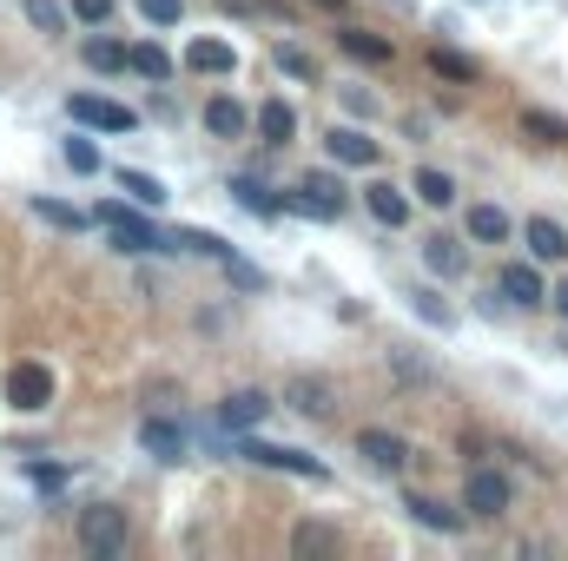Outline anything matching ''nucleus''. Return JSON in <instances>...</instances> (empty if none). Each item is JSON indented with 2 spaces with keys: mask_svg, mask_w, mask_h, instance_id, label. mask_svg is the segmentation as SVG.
I'll return each mask as SVG.
<instances>
[{
  "mask_svg": "<svg viewBox=\"0 0 568 561\" xmlns=\"http://www.w3.org/2000/svg\"><path fill=\"white\" fill-rule=\"evenodd\" d=\"M93 225H106L119 251H179V238H172V231H159L152 218H139V212H132L126 198H99Z\"/></svg>",
  "mask_w": 568,
  "mask_h": 561,
  "instance_id": "1",
  "label": "nucleus"
},
{
  "mask_svg": "<svg viewBox=\"0 0 568 561\" xmlns=\"http://www.w3.org/2000/svg\"><path fill=\"white\" fill-rule=\"evenodd\" d=\"M0 397H7V410L40 417V410L53 403V370L33 364V357H20V364H7V377H0Z\"/></svg>",
  "mask_w": 568,
  "mask_h": 561,
  "instance_id": "2",
  "label": "nucleus"
},
{
  "mask_svg": "<svg viewBox=\"0 0 568 561\" xmlns=\"http://www.w3.org/2000/svg\"><path fill=\"white\" fill-rule=\"evenodd\" d=\"M79 549L99 561H112L126 549V516L112 509V503H93V509H79Z\"/></svg>",
  "mask_w": 568,
  "mask_h": 561,
  "instance_id": "3",
  "label": "nucleus"
},
{
  "mask_svg": "<svg viewBox=\"0 0 568 561\" xmlns=\"http://www.w3.org/2000/svg\"><path fill=\"white\" fill-rule=\"evenodd\" d=\"M285 212H304V218H344V185L331 172H304L285 198Z\"/></svg>",
  "mask_w": 568,
  "mask_h": 561,
  "instance_id": "4",
  "label": "nucleus"
},
{
  "mask_svg": "<svg viewBox=\"0 0 568 561\" xmlns=\"http://www.w3.org/2000/svg\"><path fill=\"white\" fill-rule=\"evenodd\" d=\"M238 456H245V463H265V470H285V476H304V483H324V476H331L318 456L285 450V443H258V436H245V443H238Z\"/></svg>",
  "mask_w": 568,
  "mask_h": 561,
  "instance_id": "5",
  "label": "nucleus"
},
{
  "mask_svg": "<svg viewBox=\"0 0 568 561\" xmlns=\"http://www.w3.org/2000/svg\"><path fill=\"white\" fill-rule=\"evenodd\" d=\"M66 112H73L79 126H99V132H132V126H139V112L119 106V99H106V93H73Z\"/></svg>",
  "mask_w": 568,
  "mask_h": 561,
  "instance_id": "6",
  "label": "nucleus"
},
{
  "mask_svg": "<svg viewBox=\"0 0 568 561\" xmlns=\"http://www.w3.org/2000/svg\"><path fill=\"white\" fill-rule=\"evenodd\" d=\"M510 503H516V489H510L503 470H470V476H463V509H470V516H503Z\"/></svg>",
  "mask_w": 568,
  "mask_h": 561,
  "instance_id": "7",
  "label": "nucleus"
},
{
  "mask_svg": "<svg viewBox=\"0 0 568 561\" xmlns=\"http://www.w3.org/2000/svg\"><path fill=\"white\" fill-rule=\"evenodd\" d=\"M357 456H364L371 470H384V476H397V470L410 463V443H404L397 430H357Z\"/></svg>",
  "mask_w": 568,
  "mask_h": 561,
  "instance_id": "8",
  "label": "nucleus"
},
{
  "mask_svg": "<svg viewBox=\"0 0 568 561\" xmlns=\"http://www.w3.org/2000/svg\"><path fill=\"white\" fill-rule=\"evenodd\" d=\"M364 205H371V218H377V225H390V231H397V225H410V192H404V185H390V179H371V185H364Z\"/></svg>",
  "mask_w": 568,
  "mask_h": 561,
  "instance_id": "9",
  "label": "nucleus"
},
{
  "mask_svg": "<svg viewBox=\"0 0 568 561\" xmlns=\"http://www.w3.org/2000/svg\"><path fill=\"white\" fill-rule=\"evenodd\" d=\"M496 291H503L516 311H536V304H549V291H543V278H536V265H503V271H496Z\"/></svg>",
  "mask_w": 568,
  "mask_h": 561,
  "instance_id": "10",
  "label": "nucleus"
},
{
  "mask_svg": "<svg viewBox=\"0 0 568 561\" xmlns=\"http://www.w3.org/2000/svg\"><path fill=\"white\" fill-rule=\"evenodd\" d=\"M324 152H331L337 165H377V139L357 132V126H331V132H324Z\"/></svg>",
  "mask_w": 568,
  "mask_h": 561,
  "instance_id": "11",
  "label": "nucleus"
},
{
  "mask_svg": "<svg viewBox=\"0 0 568 561\" xmlns=\"http://www.w3.org/2000/svg\"><path fill=\"white\" fill-rule=\"evenodd\" d=\"M265 417H271V397H265V390H232V397L218 403V423H225V430H258Z\"/></svg>",
  "mask_w": 568,
  "mask_h": 561,
  "instance_id": "12",
  "label": "nucleus"
},
{
  "mask_svg": "<svg viewBox=\"0 0 568 561\" xmlns=\"http://www.w3.org/2000/svg\"><path fill=\"white\" fill-rule=\"evenodd\" d=\"M79 60H86L93 73H126V66H132V46L112 40V33H86V40H79Z\"/></svg>",
  "mask_w": 568,
  "mask_h": 561,
  "instance_id": "13",
  "label": "nucleus"
},
{
  "mask_svg": "<svg viewBox=\"0 0 568 561\" xmlns=\"http://www.w3.org/2000/svg\"><path fill=\"white\" fill-rule=\"evenodd\" d=\"M245 126H251V112H245L232 93H212V99H205V132H212V139H245Z\"/></svg>",
  "mask_w": 568,
  "mask_h": 561,
  "instance_id": "14",
  "label": "nucleus"
},
{
  "mask_svg": "<svg viewBox=\"0 0 568 561\" xmlns=\"http://www.w3.org/2000/svg\"><path fill=\"white\" fill-rule=\"evenodd\" d=\"M424 265H430L437 278H463V271H470V251H463V238L430 231V238H424Z\"/></svg>",
  "mask_w": 568,
  "mask_h": 561,
  "instance_id": "15",
  "label": "nucleus"
},
{
  "mask_svg": "<svg viewBox=\"0 0 568 561\" xmlns=\"http://www.w3.org/2000/svg\"><path fill=\"white\" fill-rule=\"evenodd\" d=\"M523 245H529V258H543V265H562L568 258V231L556 218H529V225H523Z\"/></svg>",
  "mask_w": 568,
  "mask_h": 561,
  "instance_id": "16",
  "label": "nucleus"
},
{
  "mask_svg": "<svg viewBox=\"0 0 568 561\" xmlns=\"http://www.w3.org/2000/svg\"><path fill=\"white\" fill-rule=\"evenodd\" d=\"M185 66H192V73H218V79H225V73L238 66V53H232L218 33H199V40L185 46Z\"/></svg>",
  "mask_w": 568,
  "mask_h": 561,
  "instance_id": "17",
  "label": "nucleus"
},
{
  "mask_svg": "<svg viewBox=\"0 0 568 561\" xmlns=\"http://www.w3.org/2000/svg\"><path fill=\"white\" fill-rule=\"evenodd\" d=\"M139 443H146V456H159V463H179V456H185V430L165 423V417H146V423H139Z\"/></svg>",
  "mask_w": 568,
  "mask_h": 561,
  "instance_id": "18",
  "label": "nucleus"
},
{
  "mask_svg": "<svg viewBox=\"0 0 568 561\" xmlns=\"http://www.w3.org/2000/svg\"><path fill=\"white\" fill-rule=\"evenodd\" d=\"M232 198H238L251 218H271V212H285V198H278L265 179H251V172H238V179H232Z\"/></svg>",
  "mask_w": 568,
  "mask_h": 561,
  "instance_id": "19",
  "label": "nucleus"
},
{
  "mask_svg": "<svg viewBox=\"0 0 568 561\" xmlns=\"http://www.w3.org/2000/svg\"><path fill=\"white\" fill-rule=\"evenodd\" d=\"M463 225H470V238H476V245H510V231H516L503 205H470V218H463Z\"/></svg>",
  "mask_w": 568,
  "mask_h": 561,
  "instance_id": "20",
  "label": "nucleus"
},
{
  "mask_svg": "<svg viewBox=\"0 0 568 561\" xmlns=\"http://www.w3.org/2000/svg\"><path fill=\"white\" fill-rule=\"evenodd\" d=\"M126 73H139V79H152V86H172V53H165L159 40H139Z\"/></svg>",
  "mask_w": 568,
  "mask_h": 561,
  "instance_id": "21",
  "label": "nucleus"
},
{
  "mask_svg": "<svg viewBox=\"0 0 568 561\" xmlns=\"http://www.w3.org/2000/svg\"><path fill=\"white\" fill-rule=\"evenodd\" d=\"M258 132H265V145H291L298 139V112L285 99H265L258 106Z\"/></svg>",
  "mask_w": 568,
  "mask_h": 561,
  "instance_id": "22",
  "label": "nucleus"
},
{
  "mask_svg": "<svg viewBox=\"0 0 568 561\" xmlns=\"http://www.w3.org/2000/svg\"><path fill=\"white\" fill-rule=\"evenodd\" d=\"M410 192H417V198H424L430 212H450V205H457V179H450V172H437V165H424Z\"/></svg>",
  "mask_w": 568,
  "mask_h": 561,
  "instance_id": "23",
  "label": "nucleus"
},
{
  "mask_svg": "<svg viewBox=\"0 0 568 561\" xmlns=\"http://www.w3.org/2000/svg\"><path fill=\"white\" fill-rule=\"evenodd\" d=\"M337 46H344L351 60H371V66L390 60V40H377V33H364V26H337Z\"/></svg>",
  "mask_w": 568,
  "mask_h": 561,
  "instance_id": "24",
  "label": "nucleus"
},
{
  "mask_svg": "<svg viewBox=\"0 0 568 561\" xmlns=\"http://www.w3.org/2000/svg\"><path fill=\"white\" fill-rule=\"evenodd\" d=\"M112 179H119V185H126V198H132V205H146V212H159V205L172 198V192H165V179H152V172H112Z\"/></svg>",
  "mask_w": 568,
  "mask_h": 561,
  "instance_id": "25",
  "label": "nucleus"
},
{
  "mask_svg": "<svg viewBox=\"0 0 568 561\" xmlns=\"http://www.w3.org/2000/svg\"><path fill=\"white\" fill-rule=\"evenodd\" d=\"M404 509H410V516H417L424 529H437V536H457V529H463V516H457V509H443L437 496H410Z\"/></svg>",
  "mask_w": 568,
  "mask_h": 561,
  "instance_id": "26",
  "label": "nucleus"
},
{
  "mask_svg": "<svg viewBox=\"0 0 568 561\" xmlns=\"http://www.w3.org/2000/svg\"><path fill=\"white\" fill-rule=\"evenodd\" d=\"M60 159H66V172H79V179H93V172H99V145H93L86 132H66Z\"/></svg>",
  "mask_w": 568,
  "mask_h": 561,
  "instance_id": "27",
  "label": "nucleus"
},
{
  "mask_svg": "<svg viewBox=\"0 0 568 561\" xmlns=\"http://www.w3.org/2000/svg\"><path fill=\"white\" fill-rule=\"evenodd\" d=\"M291 410H298V417H331V390L311 384V377H298V384H291Z\"/></svg>",
  "mask_w": 568,
  "mask_h": 561,
  "instance_id": "28",
  "label": "nucleus"
},
{
  "mask_svg": "<svg viewBox=\"0 0 568 561\" xmlns=\"http://www.w3.org/2000/svg\"><path fill=\"white\" fill-rule=\"evenodd\" d=\"M271 60H278V73H291V79H318V60H311L304 46H291V40H278Z\"/></svg>",
  "mask_w": 568,
  "mask_h": 561,
  "instance_id": "29",
  "label": "nucleus"
},
{
  "mask_svg": "<svg viewBox=\"0 0 568 561\" xmlns=\"http://www.w3.org/2000/svg\"><path fill=\"white\" fill-rule=\"evenodd\" d=\"M430 66H437L443 79H463V86L476 79V60H470V53H450V46H430Z\"/></svg>",
  "mask_w": 568,
  "mask_h": 561,
  "instance_id": "30",
  "label": "nucleus"
},
{
  "mask_svg": "<svg viewBox=\"0 0 568 561\" xmlns=\"http://www.w3.org/2000/svg\"><path fill=\"white\" fill-rule=\"evenodd\" d=\"M172 238H179V251H205V258H218V265L232 258V245H225L218 231H172Z\"/></svg>",
  "mask_w": 568,
  "mask_h": 561,
  "instance_id": "31",
  "label": "nucleus"
},
{
  "mask_svg": "<svg viewBox=\"0 0 568 561\" xmlns=\"http://www.w3.org/2000/svg\"><path fill=\"white\" fill-rule=\"evenodd\" d=\"M410 311H417L424 324H437V331H450V324H457V317H450V304H443L437 291H410Z\"/></svg>",
  "mask_w": 568,
  "mask_h": 561,
  "instance_id": "32",
  "label": "nucleus"
},
{
  "mask_svg": "<svg viewBox=\"0 0 568 561\" xmlns=\"http://www.w3.org/2000/svg\"><path fill=\"white\" fill-rule=\"evenodd\" d=\"M33 212H40L46 225H60V231H79V225H86V218L66 205V198H33Z\"/></svg>",
  "mask_w": 568,
  "mask_h": 561,
  "instance_id": "33",
  "label": "nucleus"
},
{
  "mask_svg": "<svg viewBox=\"0 0 568 561\" xmlns=\"http://www.w3.org/2000/svg\"><path fill=\"white\" fill-rule=\"evenodd\" d=\"M26 20H33L40 33H66V7H60V0H26Z\"/></svg>",
  "mask_w": 568,
  "mask_h": 561,
  "instance_id": "34",
  "label": "nucleus"
},
{
  "mask_svg": "<svg viewBox=\"0 0 568 561\" xmlns=\"http://www.w3.org/2000/svg\"><path fill=\"white\" fill-rule=\"evenodd\" d=\"M523 126H529L536 139H549V145H568V126H562V119H549V112H536V106L523 112Z\"/></svg>",
  "mask_w": 568,
  "mask_h": 561,
  "instance_id": "35",
  "label": "nucleus"
},
{
  "mask_svg": "<svg viewBox=\"0 0 568 561\" xmlns=\"http://www.w3.org/2000/svg\"><path fill=\"white\" fill-rule=\"evenodd\" d=\"M139 13H146L152 26H179V13H185V0H139Z\"/></svg>",
  "mask_w": 568,
  "mask_h": 561,
  "instance_id": "36",
  "label": "nucleus"
},
{
  "mask_svg": "<svg viewBox=\"0 0 568 561\" xmlns=\"http://www.w3.org/2000/svg\"><path fill=\"white\" fill-rule=\"evenodd\" d=\"M73 20H86V26H112V0H73Z\"/></svg>",
  "mask_w": 568,
  "mask_h": 561,
  "instance_id": "37",
  "label": "nucleus"
},
{
  "mask_svg": "<svg viewBox=\"0 0 568 561\" xmlns=\"http://www.w3.org/2000/svg\"><path fill=\"white\" fill-rule=\"evenodd\" d=\"M344 112H357V119H377V99H371L364 86H344Z\"/></svg>",
  "mask_w": 568,
  "mask_h": 561,
  "instance_id": "38",
  "label": "nucleus"
},
{
  "mask_svg": "<svg viewBox=\"0 0 568 561\" xmlns=\"http://www.w3.org/2000/svg\"><path fill=\"white\" fill-rule=\"evenodd\" d=\"M291 542H298V555H318V549H331V529H311V522H304Z\"/></svg>",
  "mask_w": 568,
  "mask_h": 561,
  "instance_id": "39",
  "label": "nucleus"
},
{
  "mask_svg": "<svg viewBox=\"0 0 568 561\" xmlns=\"http://www.w3.org/2000/svg\"><path fill=\"white\" fill-rule=\"evenodd\" d=\"M26 483H33V489H60V483H66V476H60V470H53V463H26Z\"/></svg>",
  "mask_w": 568,
  "mask_h": 561,
  "instance_id": "40",
  "label": "nucleus"
},
{
  "mask_svg": "<svg viewBox=\"0 0 568 561\" xmlns=\"http://www.w3.org/2000/svg\"><path fill=\"white\" fill-rule=\"evenodd\" d=\"M549 304H556V311H562V317H568V278H562V284H556V291H549Z\"/></svg>",
  "mask_w": 568,
  "mask_h": 561,
  "instance_id": "41",
  "label": "nucleus"
},
{
  "mask_svg": "<svg viewBox=\"0 0 568 561\" xmlns=\"http://www.w3.org/2000/svg\"><path fill=\"white\" fill-rule=\"evenodd\" d=\"M318 7H344V0H318Z\"/></svg>",
  "mask_w": 568,
  "mask_h": 561,
  "instance_id": "42",
  "label": "nucleus"
}]
</instances>
